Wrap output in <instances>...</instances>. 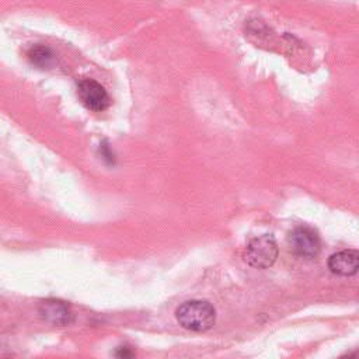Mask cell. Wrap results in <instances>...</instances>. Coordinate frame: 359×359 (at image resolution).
Returning a JSON list of instances; mask_svg holds the SVG:
<instances>
[{
	"mask_svg": "<svg viewBox=\"0 0 359 359\" xmlns=\"http://www.w3.org/2000/svg\"><path fill=\"white\" fill-rule=\"evenodd\" d=\"M175 317L184 328L195 332H203L215 325L216 310L206 300H188L177 309Z\"/></svg>",
	"mask_w": 359,
	"mask_h": 359,
	"instance_id": "obj_1",
	"label": "cell"
},
{
	"mask_svg": "<svg viewBox=\"0 0 359 359\" xmlns=\"http://www.w3.org/2000/svg\"><path fill=\"white\" fill-rule=\"evenodd\" d=\"M278 258V244L269 234L258 236L248 241L244 250V261L257 269H265L273 265Z\"/></svg>",
	"mask_w": 359,
	"mask_h": 359,
	"instance_id": "obj_2",
	"label": "cell"
},
{
	"mask_svg": "<svg viewBox=\"0 0 359 359\" xmlns=\"http://www.w3.org/2000/svg\"><path fill=\"white\" fill-rule=\"evenodd\" d=\"M287 243L290 251L302 258H316L321 251V241L318 234L307 226L294 227L289 233Z\"/></svg>",
	"mask_w": 359,
	"mask_h": 359,
	"instance_id": "obj_3",
	"label": "cell"
},
{
	"mask_svg": "<svg viewBox=\"0 0 359 359\" xmlns=\"http://www.w3.org/2000/svg\"><path fill=\"white\" fill-rule=\"evenodd\" d=\"M77 94L84 107L95 112L107 109L111 104L109 95L105 88L98 81L91 79H84L79 83Z\"/></svg>",
	"mask_w": 359,
	"mask_h": 359,
	"instance_id": "obj_4",
	"label": "cell"
},
{
	"mask_svg": "<svg viewBox=\"0 0 359 359\" xmlns=\"http://www.w3.org/2000/svg\"><path fill=\"white\" fill-rule=\"evenodd\" d=\"M39 316L49 324L63 327L72 323L73 313L70 307L57 299H45L38 304Z\"/></svg>",
	"mask_w": 359,
	"mask_h": 359,
	"instance_id": "obj_5",
	"label": "cell"
},
{
	"mask_svg": "<svg viewBox=\"0 0 359 359\" xmlns=\"http://www.w3.org/2000/svg\"><path fill=\"white\" fill-rule=\"evenodd\" d=\"M359 254L355 250H344L328 258V268L339 276H352L358 272Z\"/></svg>",
	"mask_w": 359,
	"mask_h": 359,
	"instance_id": "obj_6",
	"label": "cell"
},
{
	"mask_svg": "<svg viewBox=\"0 0 359 359\" xmlns=\"http://www.w3.org/2000/svg\"><path fill=\"white\" fill-rule=\"evenodd\" d=\"M27 57L31 65L38 69H50L55 65V53L45 45L31 46L27 52Z\"/></svg>",
	"mask_w": 359,
	"mask_h": 359,
	"instance_id": "obj_7",
	"label": "cell"
},
{
	"mask_svg": "<svg viewBox=\"0 0 359 359\" xmlns=\"http://www.w3.org/2000/svg\"><path fill=\"white\" fill-rule=\"evenodd\" d=\"M115 355L119 358H129V356H133V352L128 346H119L118 351L115 352Z\"/></svg>",
	"mask_w": 359,
	"mask_h": 359,
	"instance_id": "obj_8",
	"label": "cell"
}]
</instances>
